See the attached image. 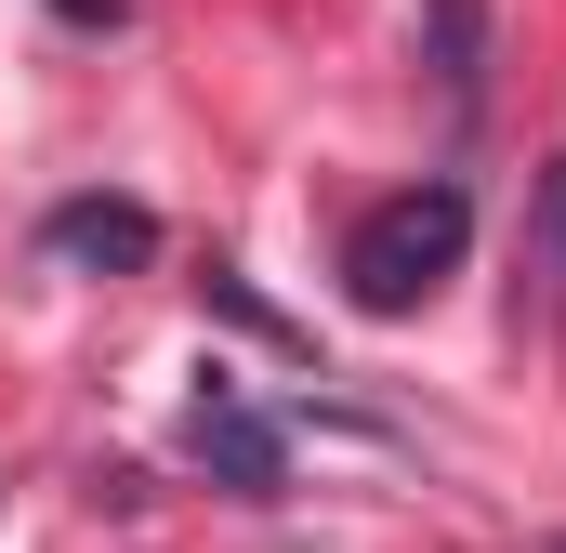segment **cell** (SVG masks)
<instances>
[{
  "label": "cell",
  "instance_id": "cell-1",
  "mask_svg": "<svg viewBox=\"0 0 566 553\" xmlns=\"http://www.w3.org/2000/svg\"><path fill=\"white\" fill-rule=\"evenodd\" d=\"M461 251H474V198L434 171V185H396V198L343 238V290H356V316H409V303H434V290L461 276Z\"/></svg>",
  "mask_w": 566,
  "mask_h": 553
},
{
  "label": "cell",
  "instance_id": "cell-2",
  "mask_svg": "<svg viewBox=\"0 0 566 553\" xmlns=\"http://www.w3.org/2000/svg\"><path fill=\"white\" fill-rule=\"evenodd\" d=\"M185 461L224 474V488H251V501L290 488V435H277L264 409H238V396H198V409H185Z\"/></svg>",
  "mask_w": 566,
  "mask_h": 553
},
{
  "label": "cell",
  "instance_id": "cell-3",
  "mask_svg": "<svg viewBox=\"0 0 566 553\" xmlns=\"http://www.w3.org/2000/svg\"><path fill=\"white\" fill-rule=\"evenodd\" d=\"M514 316L566 330V158L527 171V238H514Z\"/></svg>",
  "mask_w": 566,
  "mask_h": 553
},
{
  "label": "cell",
  "instance_id": "cell-4",
  "mask_svg": "<svg viewBox=\"0 0 566 553\" xmlns=\"http://www.w3.org/2000/svg\"><path fill=\"white\" fill-rule=\"evenodd\" d=\"M40 251H53V264L133 276V264H158V211H145V198H66V211L40 225Z\"/></svg>",
  "mask_w": 566,
  "mask_h": 553
},
{
  "label": "cell",
  "instance_id": "cell-5",
  "mask_svg": "<svg viewBox=\"0 0 566 553\" xmlns=\"http://www.w3.org/2000/svg\"><path fill=\"white\" fill-rule=\"evenodd\" d=\"M422 53L448 80V106H474L488 93V0H422Z\"/></svg>",
  "mask_w": 566,
  "mask_h": 553
},
{
  "label": "cell",
  "instance_id": "cell-6",
  "mask_svg": "<svg viewBox=\"0 0 566 553\" xmlns=\"http://www.w3.org/2000/svg\"><path fill=\"white\" fill-rule=\"evenodd\" d=\"M554 553H566V541H554Z\"/></svg>",
  "mask_w": 566,
  "mask_h": 553
}]
</instances>
